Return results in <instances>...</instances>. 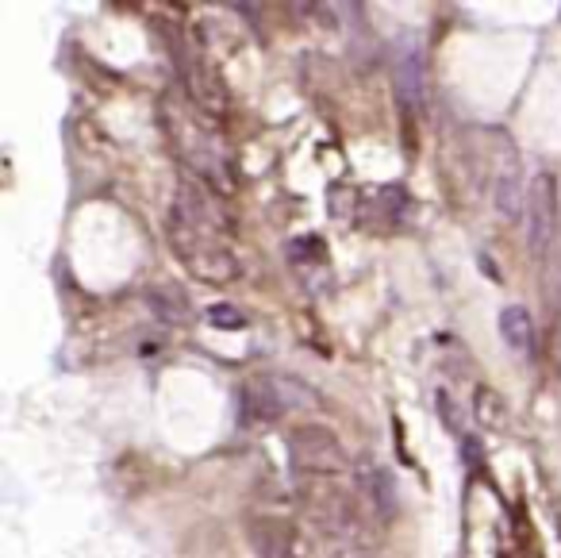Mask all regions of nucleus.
<instances>
[{
	"label": "nucleus",
	"instance_id": "f257e3e1",
	"mask_svg": "<svg viewBox=\"0 0 561 558\" xmlns=\"http://www.w3.org/2000/svg\"><path fill=\"white\" fill-rule=\"evenodd\" d=\"M166 235H170L173 251L189 266L193 278L208 281V285H227V281L239 278V258H235V251L223 243L220 235L189 231L181 228V224H173V220L170 228H166Z\"/></svg>",
	"mask_w": 561,
	"mask_h": 558
},
{
	"label": "nucleus",
	"instance_id": "f03ea898",
	"mask_svg": "<svg viewBox=\"0 0 561 558\" xmlns=\"http://www.w3.org/2000/svg\"><path fill=\"white\" fill-rule=\"evenodd\" d=\"M289 462H293L296 474L304 478H335L346 466V455H342L339 435L323 424H300L293 435H289Z\"/></svg>",
	"mask_w": 561,
	"mask_h": 558
},
{
	"label": "nucleus",
	"instance_id": "7ed1b4c3",
	"mask_svg": "<svg viewBox=\"0 0 561 558\" xmlns=\"http://www.w3.org/2000/svg\"><path fill=\"white\" fill-rule=\"evenodd\" d=\"M523 216H527V247L542 254L550 247L554 231H558V178L550 170H538L531 185H527V201H523Z\"/></svg>",
	"mask_w": 561,
	"mask_h": 558
},
{
	"label": "nucleus",
	"instance_id": "20e7f679",
	"mask_svg": "<svg viewBox=\"0 0 561 558\" xmlns=\"http://www.w3.org/2000/svg\"><path fill=\"white\" fill-rule=\"evenodd\" d=\"M170 220L189 231H204V235H223V228H227V212H223L220 197H212L200 181H181L177 185Z\"/></svg>",
	"mask_w": 561,
	"mask_h": 558
},
{
	"label": "nucleus",
	"instance_id": "39448f33",
	"mask_svg": "<svg viewBox=\"0 0 561 558\" xmlns=\"http://www.w3.org/2000/svg\"><path fill=\"white\" fill-rule=\"evenodd\" d=\"M246 539L258 558H300V535L285 516L258 512L246 520Z\"/></svg>",
	"mask_w": 561,
	"mask_h": 558
},
{
	"label": "nucleus",
	"instance_id": "423d86ee",
	"mask_svg": "<svg viewBox=\"0 0 561 558\" xmlns=\"http://www.w3.org/2000/svg\"><path fill=\"white\" fill-rule=\"evenodd\" d=\"M354 493L358 501L377 516V520H392L396 516V485H392V474L377 462H358L354 466Z\"/></svg>",
	"mask_w": 561,
	"mask_h": 558
},
{
	"label": "nucleus",
	"instance_id": "0eeeda50",
	"mask_svg": "<svg viewBox=\"0 0 561 558\" xmlns=\"http://www.w3.org/2000/svg\"><path fill=\"white\" fill-rule=\"evenodd\" d=\"M308 512L319 524V532L327 535H350L358 528V508L350 505V493L331 489V485H323L308 497Z\"/></svg>",
	"mask_w": 561,
	"mask_h": 558
},
{
	"label": "nucleus",
	"instance_id": "6e6552de",
	"mask_svg": "<svg viewBox=\"0 0 561 558\" xmlns=\"http://www.w3.org/2000/svg\"><path fill=\"white\" fill-rule=\"evenodd\" d=\"M523 201H527V185H523V174H519V154L504 143V162L496 166V178H492V208L504 220H519Z\"/></svg>",
	"mask_w": 561,
	"mask_h": 558
},
{
	"label": "nucleus",
	"instance_id": "1a4fd4ad",
	"mask_svg": "<svg viewBox=\"0 0 561 558\" xmlns=\"http://www.w3.org/2000/svg\"><path fill=\"white\" fill-rule=\"evenodd\" d=\"M243 408L250 420H277L285 412V397H281V385L273 378H258L243 389Z\"/></svg>",
	"mask_w": 561,
	"mask_h": 558
},
{
	"label": "nucleus",
	"instance_id": "9d476101",
	"mask_svg": "<svg viewBox=\"0 0 561 558\" xmlns=\"http://www.w3.org/2000/svg\"><path fill=\"white\" fill-rule=\"evenodd\" d=\"M147 308L158 316V320L173 324V328H181V324H189V320H193V305H189V297H185V293H177L173 285H150Z\"/></svg>",
	"mask_w": 561,
	"mask_h": 558
},
{
	"label": "nucleus",
	"instance_id": "9b49d317",
	"mask_svg": "<svg viewBox=\"0 0 561 558\" xmlns=\"http://www.w3.org/2000/svg\"><path fill=\"white\" fill-rule=\"evenodd\" d=\"M500 335L515 355H531L535 351V320L523 305H508L500 312Z\"/></svg>",
	"mask_w": 561,
	"mask_h": 558
},
{
	"label": "nucleus",
	"instance_id": "f8f14e48",
	"mask_svg": "<svg viewBox=\"0 0 561 558\" xmlns=\"http://www.w3.org/2000/svg\"><path fill=\"white\" fill-rule=\"evenodd\" d=\"M396 89H400V101L408 104H419V97H423V62L412 47L396 62Z\"/></svg>",
	"mask_w": 561,
	"mask_h": 558
},
{
	"label": "nucleus",
	"instance_id": "ddd939ff",
	"mask_svg": "<svg viewBox=\"0 0 561 558\" xmlns=\"http://www.w3.org/2000/svg\"><path fill=\"white\" fill-rule=\"evenodd\" d=\"M473 412H477L481 424H500V420H504V401H500L488 385H481L477 397H473Z\"/></svg>",
	"mask_w": 561,
	"mask_h": 558
},
{
	"label": "nucleus",
	"instance_id": "4468645a",
	"mask_svg": "<svg viewBox=\"0 0 561 558\" xmlns=\"http://www.w3.org/2000/svg\"><path fill=\"white\" fill-rule=\"evenodd\" d=\"M204 316H208V324H212V328H223V331H243L246 328V316L235 305H212Z\"/></svg>",
	"mask_w": 561,
	"mask_h": 558
},
{
	"label": "nucleus",
	"instance_id": "2eb2a0df",
	"mask_svg": "<svg viewBox=\"0 0 561 558\" xmlns=\"http://www.w3.org/2000/svg\"><path fill=\"white\" fill-rule=\"evenodd\" d=\"M550 358H554V366H558V374H561V320H558V328H554V351H550Z\"/></svg>",
	"mask_w": 561,
	"mask_h": 558
},
{
	"label": "nucleus",
	"instance_id": "dca6fc26",
	"mask_svg": "<svg viewBox=\"0 0 561 558\" xmlns=\"http://www.w3.org/2000/svg\"><path fill=\"white\" fill-rule=\"evenodd\" d=\"M331 558H366V555H362V551H350V547H346V551H339V555H331Z\"/></svg>",
	"mask_w": 561,
	"mask_h": 558
}]
</instances>
